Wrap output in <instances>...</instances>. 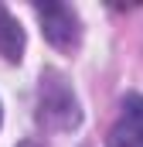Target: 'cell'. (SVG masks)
I'll use <instances>...</instances> for the list:
<instances>
[{
    "label": "cell",
    "mask_w": 143,
    "mask_h": 147,
    "mask_svg": "<svg viewBox=\"0 0 143 147\" xmlns=\"http://www.w3.org/2000/svg\"><path fill=\"white\" fill-rule=\"evenodd\" d=\"M37 120L51 130H72L82 123V110L72 86L65 82V75L51 69L41 75V86H37Z\"/></svg>",
    "instance_id": "obj_1"
},
{
    "label": "cell",
    "mask_w": 143,
    "mask_h": 147,
    "mask_svg": "<svg viewBox=\"0 0 143 147\" xmlns=\"http://www.w3.org/2000/svg\"><path fill=\"white\" fill-rule=\"evenodd\" d=\"M34 14L41 21L44 38L58 48V51H75L82 41V21L78 10L68 3H34Z\"/></svg>",
    "instance_id": "obj_2"
},
{
    "label": "cell",
    "mask_w": 143,
    "mask_h": 147,
    "mask_svg": "<svg viewBox=\"0 0 143 147\" xmlns=\"http://www.w3.org/2000/svg\"><path fill=\"white\" fill-rule=\"evenodd\" d=\"M109 147H143V96H126L109 130Z\"/></svg>",
    "instance_id": "obj_3"
},
{
    "label": "cell",
    "mask_w": 143,
    "mask_h": 147,
    "mask_svg": "<svg viewBox=\"0 0 143 147\" xmlns=\"http://www.w3.org/2000/svg\"><path fill=\"white\" fill-rule=\"evenodd\" d=\"M0 55L7 62H21V55H24V31L10 17L7 7H0Z\"/></svg>",
    "instance_id": "obj_4"
}]
</instances>
